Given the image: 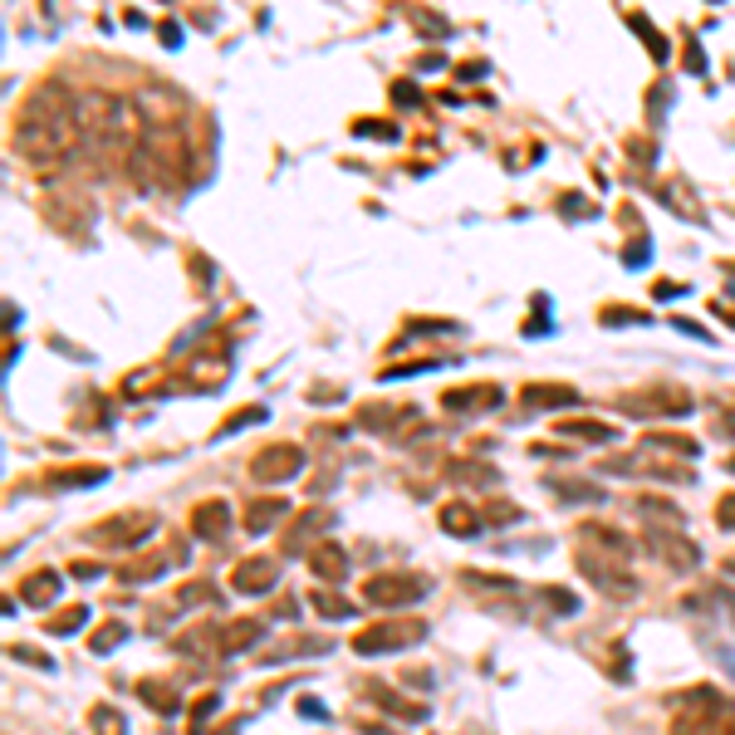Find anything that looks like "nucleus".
<instances>
[{
  "mask_svg": "<svg viewBox=\"0 0 735 735\" xmlns=\"http://www.w3.org/2000/svg\"><path fill=\"white\" fill-rule=\"evenodd\" d=\"M108 466H64V471H50L54 491H84V485H104Z\"/></svg>",
  "mask_w": 735,
  "mask_h": 735,
  "instance_id": "393cba45",
  "label": "nucleus"
},
{
  "mask_svg": "<svg viewBox=\"0 0 735 735\" xmlns=\"http://www.w3.org/2000/svg\"><path fill=\"white\" fill-rule=\"evenodd\" d=\"M358 137H383L388 143V137H398V128L392 123H358Z\"/></svg>",
  "mask_w": 735,
  "mask_h": 735,
  "instance_id": "49530a36",
  "label": "nucleus"
},
{
  "mask_svg": "<svg viewBox=\"0 0 735 735\" xmlns=\"http://www.w3.org/2000/svg\"><path fill=\"white\" fill-rule=\"evenodd\" d=\"M446 476H452V481H481V485H495V471H491V466H476V461H452V466H446Z\"/></svg>",
  "mask_w": 735,
  "mask_h": 735,
  "instance_id": "58836bf2",
  "label": "nucleus"
},
{
  "mask_svg": "<svg viewBox=\"0 0 735 735\" xmlns=\"http://www.w3.org/2000/svg\"><path fill=\"white\" fill-rule=\"evenodd\" d=\"M549 485H554L559 500H584V505H599L603 500L599 485H584V481H549Z\"/></svg>",
  "mask_w": 735,
  "mask_h": 735,
  "instance_id": "c9c22d12",
  "label": "nucleus"
},
{
  "mask_svg": "<svg viewBox=\"0 0 735 735\" xmlns=\"http://www.w3.org/2000/svg\"><path fill=\"white\" fill-rule=\"evenodd\" d=\"M618 407L628 417H686L692 412V392L682 388H642V392H623Z\"/></svg>",
  "mask_w": 735,
  "mask_h": 735,
  "instance_id": "0eeeda50",
  "label": "nucleus"
},
{
  "mask_svg": "<svg viewBox=\"0 0 735 735\" xmlns=\"http://www.w3.org/2000/svg\"><path fill=\"white\" fill-rule=\"evenodd\" d=\"M711 599L721 603V613H731V623H735V593H731V588H716Z\"/></svg>",
  "mask_w": 735,
  "mask_h": 735,
  "instance_id": "8fccbe9b",
  "label": "nucleus"
},
{
  "mask_svg": "<svg viewBox=\"0 0 735 735\" xmlns=\"http://www.w3.org/2000/svg\"><path fill=\"white\" fill-rule=\"evenodd\" d=\"M716 520H721V530H735V491L716 500Z\"/></svg>",
  "mask_w": 735,
  "mask_h": 735,
  "instance_id": "a18cd8bd",
  "label": "nucleus"
},
{
  "mask_svg": "<svg viewBox=\"0 0 735 735\" xmlns=\"http://www.w3.org/2000/svg\"><path fill=\"white\" fill-rule=\"evenodd\" d=\"M11 657H15V662H25V667H40V672H54V662L44 657V652H35V647H20V642H15V647H11Z\"/></svg>",
  "mask_w": 735,
  "mask_h": 735,
  "instance_id": "37998d69",
  "label": "nucleus"
},
{
  "mask_svg": "<svg viewBox=\"0 0 735 735\" xmlns=\"http://www.w3.org/2000/svg\"><path fill=\"white\" fill-rule=\"evenodd\" d=\"M716 431H721V437H731V441H735V412H721V417H716Z\"/></svg>",
  "mask_w": 735,
  "mask_h": 735,
  "instance_id": "3c124183",
  "label": "nucleus"
},
{
  "mask_svg": "<svg viewBox=\"0 0 735 735\" xmlns=\"http://www.w3.org/2000/svg\"><path fill=\"white\" fill-rule=\"evenodd\" d=\"M290 514V500L284 495H260V500L245 505V530L251 535H265V530H275V520H284Z\"/></svg>",
  "mask_w": 735,
  "mask_h": 735,
  "instance_id": "6ab92c4d",
  "label": "nucleus"
},
{
  "mask_svg": "<svg viewBox=\"0 0 735 735\" xmlns=\"http://www.w3.org/2000/svg\"><path fill=\"white\" fill-rule=\"evenodd\" d=\"M123 638H128V623L108 618V623H98V628H94V638H89V652H98V657H108V652H113Z\"/></svg>",
  "mask_w": 735,
  "mask_h": 735,
  "instance_id": "473e14b6",
  "label": "nucleus"
},
{
  "mask_svg": "<svg viewBox=\"0 0 735 735\" xmlns=\"http://www.w3.org/2000/svg\"><path fill=\"white\" fill-rule=\"evenodd\" d=\"M309 564H314L319 578H334V584H344L348 564H344V549L334 545V539H319L314 549H309Z\"/></svg>",
  "mask_w": 735,
  "mask_h": 735,
  "instance_id": "a878e982",
  "label": "nucleus"
},
{
  "mask_svg": "<svg viewBox=\"0 0 735 735\" xmlns=\"http://www.w3.org/2000/svg\"><path fill=\"white\" fill-rule=\"evenodd\" d=\"M84 623H89V608H84V603H69L64 613H50V618H44V632H54V638H69V632H79Z\"/></svg>",
  "mask_w": 735,
  "mask_h": 735,
  "instance_id": "c756f323",
  "label": "nucleus"
},
{
  "mask_svg": "<svg viewBox=\"0 0 735 735\" xmlns=\"http://www.w3.org/2000/svg\"><path fill=\"white\" fill-rule=\"evenodd\" d=\"M677 294H682V284H672V280L657 284V299H677Z\"/></svg>",
  "mask_w": 735,
  "mask_h": 735,
  "instance_id": "864d4df0",
  "label": "nucleus"
},
{
  "mask_svg": "<svg viewBox=\"0 0 735 735\" xmlns=\"http://www.w3.org/2000/svg\"><path fill=\"white\" fill-rule=\"evenodd\" d=\"M74 137H79V113L64 98V89H40L15 118V147L30 162H59L69 158Z\"/></svg>",
  "mask_w": 735,
  "mask_h": 735,
  "instance_id": "f257e3e1",
  "label": "nucleus"
},
{
  "mask_svg": "<svg viewBox=\"0 0 735 735\" xmlns=\"http://www.w3.org/2000/svg\"><path fill=\"white\" fill-rule=\"evenodd\" d=\"M299 711H305V716H314V721H319V716H324V706H319L314 696H299Z\"/></svg>",
  "mask_w": 735,
  "mask_h": 735,
  "instance_id": "603ef678",
  "label": "nucleus"
},
{
  "mask_svg": "<svg viewBox=\"0 0 735 735\" xmlns=\"http://www.w3.org/2000/svg\"><path fill=\"white\" fill-rule=\"evenodd\" d=\"M226 530H231V505L226 500H201L191 510V535L197 539H226Z\"/></svg>",
  "mask_w": 735,
  "mask_h": 735,
  "instance_id": "2eb2a0df",
  "label": "nucleus"
},
{
  "mask_svg": "<svg viewBox=\"0 0 735 735\" xmlns=\"http://www.w3.org/2000/svg\"><path fill=\"white\" fill-rule=\"evenodd\" d=\"M461 584H471V588H491V593H514V578H505V574H476V569H466Z\"/></svg>",
  "mask_w": 735,
  "mask_h": 735,
  "instance_id": "ea45409f",
  "label": "nucleus"
},
{
  "mask_svg": "<svg viewBox=\"0 0 735 735\" xmlns=\"http://www.w3.org/2000/svg\"><path fill=\"white\" fill-rule=\"evenodd\" d=\"M481 520H485V514H476L466 500L441 505V530H446V535H456V539H471L476 530H481Z\"/></svg>",
  "mask_w": 735,
  "mask_h": 735,
  "instance_id": "5701e85b",
  "label": "nucleus"
},
{
  "mask_svg": "<svg viewBox=\"0 0 735 735\" xmlns=\"http://www.w3.org/2000/svg\"><path fill=\"white\" fill-rule=\"evenodd\" d=\"M520 402H525L530 412H559V407H574L578 392L569 388V383H525V388H520Z\"/></svg>",
  "mask_w": 735,
  "mask_h": 735,
  "instance_id": "4468645a",
  "label": "nucleus"
},
{
  "mask_svg": "<svg viewBox=\"0 0 735 735\" xmlns=\"http://www.w3.org/2000/svg\"><path fill=\"white\" fill-rule=\"evenodd\" d=\"M672 706H677L672 735H735V716L716 686L682 692V696H672Z\"/></svg>",
  "mask_w": 735,
  "mask_h": 735,
  "instance_id": "f03ea898",
  "label": "nucleus"
},
{
  "mask_svg": "<svg viewBox=\"0 0 735 735\" xmlns=\"http://www.w3.org/2000/svg\"><path fill=\"white\" fill-rule=\"evenodd\" d=\"M270 412L265 407H241V412H231V417L216 427V437H236V431H245V427H255V422H265Z\"/></svg>",
  "mask_w": 735,
  "mask_h": 735,
  "instance_id": "e433bc0d",
  "label": "nucleus"
},
{
  "mask_svg": "<svg viewBox=\"0 0 735 735\" xmlns=\"http://www.w3.org/2000/svg\"><path fill=\"white\" fill-rule=\"evenodd\" d=\"M642 545H647V554H657L667 569H692L696 559H701V549L682 535V525H647L642 530Z\"/></svg>",
  "mask_w": 735,
  "mask_h": 735,
  "instance_id": "1a4fd4ad",
  "label": "nucleus"
},
{
  "mask_svg": "<svg viewBox=\"0 0 735 735\" xmlns=\"http://www.w3.org/2000/svg\"><path fill=\"white\" fill-rule=\"evenodd\" d=\"M603 324H647L642 309H603Z\"/></svg>",
  "mask_w": 735,
  "mask_h": 735,
  "instance_id": "c03bdc74",
  "label": "nucleus"
},
{
  "mask_svg": "<svg viewBox=\"0 0 735 735\" xmlns=\"http://www.w3.org/2000/svg\"><path fill=\"white\" fill-rule=\"evenodd\" d=\"M603 471H613V476H652V481H686L692 485V471L686 466H672V461H662V456H647V452H638V456H608L603 461Z\"/></svg>",
  "mask_w": 735,
  "mask_h": 735,
  "instance_id": "9d476101",
  "label": "nucleus"
},
{
  "mask_svg": "<svg viewBox=\"0 0 735 735\" xmlns=\"http://www.w3.org/2000/svg\"><path fill=\"white\" fill-rule=\"evenodd\" d=\"M69 574H74V578H84V584H89V578H98V574H104V564H94V559H74V569H69Z\"/></svg>",
  "mask_w": 735,
  "mask_h": 735,
  "instance_id": "de8ad7c7",
  "label": "nucleus"
},
{
  "mask_svg": "<svg viewBox=\"0 0 735 735\" xmlns=\"http://www.w3.org/2000/svg\"><path fill=\"white\" fill-rule=\"evenodd\" d=\"M89 721H94V735H128V721L113 711V706H94Z\"/></svg>",
  "mask_w": 735,
  "mask_h": 735,
  "instance_id": "4c0bfd02",
  "label": "nucleus"
},
{
  "mask_svg": "<svg viewBox=\"0 0 735 735\" xmlns=\"http://www.w3.org/2000/svg\"><path fill=\"white\" fill-rule=\"evenodd\" d=\"M363 696H368V701H378V706H388V711L402 716V721H427V706H422V701H407V696H398L392 686H383V682H368Z\"/></svg>",
  "mask_w": 735,
  "mask_h": 735,
  "instance_id": "4be33fe9",
  "label": "nucleus"
},
{
  "mask_svg": "<svg viewBox=\"0 0 735 735\" xmlns=\"http://www.w3.org/2000/svg\"><path fill=\"white\" fill-rule=\"evenodd\" d=\"M309 603H314L319 618H329V623H344V618H353V613H358L353 603L344 599V593H329V588H319V593H314Z\"/></svg>",
  "mask_w": 735,
  "mask_h": 735,
  "instance_id": "7c9ffc66",
  "label": "nucleus"
},
{
  "mask_svg": "<svg viewBox=\"0 0 735 735\" xmlns=\"http://www.w3.org/2000/svg\"><path fill=\"white\" fill-rule=\"evenodd\" d=\"M716 657H721V662H725V672L735 677V652H731V647H716Z\"/></svg>",
  "mask_w": 735,
  "mask_h": 735,
  "instance_id": "6e6d98bb",
  "label": "nucleus"
},
{
  "mask_svg": "<svg viewBox=\"0 0 735 735\" xmlns=\"http://www.w3.org/2000/svg\"><path fill=\"white\" fill-rule=\"evenodd\" d=\"M505 392L495 388V383H466V388H446L441 392V407L446 412H461V417H471V412H491L500 407Z\"/></svg>",
  "mask_w": 735,
  "mask_h": 735,
  "instance_id": "9b49d317",
  "label": "nucleus"
},
{
  "mask_svg": "<svg viewBox=\"0 0 735 735\" xmlns=\"http://www.w3.org/2000/svg\"><path fill=\"white\" fill-rule=\"evenodd\" d=\"M402 422H417V412L412 407H392V402H378V407L358 412V427H368V431H388V427H402Z\"/></svg>",
  "mask_w": 735,
  "mask_h": 735,
  "instance_id": "bb28decb",
  "label": "nucleus"
},
{
  "mask_svg": "<svg viewBox=\"0 0 735 735\" xmlns=\"http://www.w3.org/2000/svg\"><path fill=\"white\" fill-rule=\"evenodd\" d=\"M427 588L431 584L422 574H368L363 578V603H378V608H402V603H417Z\"/></svg>",
  "mask_w": 735,
  "mask_h": 735,
  "instance_id": "423d86ee",
  "label": "nucleus"
},
{
  "mask_svg": "<svg viewBox=\"0 0 735 735\" xmlns=\"http://www.w3.org/2000/svg\"><path fill=\"white\" fill-rule=\"evenodd\" d=\"M642 446H657V452H667V456H686V461H692V456L701 452V446H696L692 437H677V431H652V437L642 441Z\"/></svg>",
  "mask_w": 735,
  "mask_h": 735,
  "instance_id": "2f4dec72",
  "label": "nucleus"
},
{
  "mask_svg": "<svg viewBox=\"0 0 735 735\" xmlns=\"http://www.w3.org/2000/svg\"><path fill=\"white\" fill-rule=\"evenodd\" d=\"M329 525H334V514L319 510V505H314V510H305V514H294V525L284 530V549H290V554H294V549H309V539H319Z\"/></svg>",
  "mask_w": 735,
  "mask_h": 735,
  "instance_id": "dca6fc26",
  "label": "nucleus"
},
{
  "mask_svg": "<svg viewBox=\"0 0 735 735\" xmlns=\"http://www.w3.org/2000/svg\"><path fill=\"white\" fill-rule=\"evenodd\" d=\"M275 613H280V618H299V603L284 599V603H275Z\"/></svg>",
  "mask_w": 735,
  "mask_h": 735,
  "instance_id": "5fc2aeb1",
  "label": "nucleus"
},
{
  "mask_svg": "<svg viewBox=\"0 0 735 735\" xmlns=\"http://www.w3.org/2000/svg\"><path fill=\"white\" fill-rule=\"evenodd\" d=\"M466 735H471V731H466Z\"/></svg>",
  "mask_w": 735,
  "mask_h": 735,
  "instance_id": "13d9d810",
  "label": "nucleus"
},
{
  "mask_svg": "<svg viewBox=\"0 0 735 735\" xmlns=\"http://www.w3.org/2000/svg\"><path fill=\"white\" fill-rule=\"evenodd\" d=\"M299 471H305V446H294V441H275V446L255 452V461H251V481H260V485L294 481Z\"/></svg>",
  "mask_w": 735,
  "mask_h": 735,
  "instance_id": "6e6552de",
  "label": "nucleus"
},
{
  "mask_svg": "<svg viewBox=\"0 0 735 735\" xmlns=\"http://www.w3.org/2000/svg\"><path fill=\"white\" fill-rule=\"evenodd\" d=\"M167 603H172L177 613H182V608H206V603H220V588L211 584V578H191V584H182Z\"/></svg>",
  "mask_w": 735,
  "mask_h": 735,
  "instance_id": "cd10ccee",
  "label": "nucleus"
},
{
  "mask_svg": "<svg viewBox=\"0 0 735 735\" xmlns=\"http://www.w3.org/2000/svg\"><path fill=\"white\" fill-rule=\"evenodd\" d=\"M559 437H569V441H599V446H613V441H618V427H613V422H593V417H564V422H559Z\"/></svg>",
  "mask_w": 735,
  "mask_h": 735,
  "instance_id": "aec40b11",
  "label": "nucleus"
},
{
  "mask_svg": "<svg viewBox=\"0 0 735 735\" xmlns=\"http://www.w3.org/2000/svg\"><path fill=\"white\" fill-rule=\"evenodd\" d=\"M725 471H731V476H735V456H725Z\"/></svg>",
  "mask_w": 735,
  "mask_h": 735,
  "instance_id": "4d7b16f0",
  "label": "nucleus"
},
{
  "mask_svg": "<svg viewBox=\"0 0 735 735\" xmlns=\"http://www.w3.org/2000/svg\"><path fill=\"white\" fill-rule=\"evenodd\" d=\"M514 520H520V505H510V500L485 505V525H514Z\"/></svg>",
  "mask_w": 735,
  "mask_h": 735,
  "instance_id": "a19ab883",
  "label": "nucleus"
},
{
  "mask_svg": "<svg viewBox=\"0 0 735 735\" xmlns=\"http://www.w3.org/2000/svg\"><path fill=\"white\" fill-rule=\"evenodd\" d=\"M427 638V623L422 618H383V623H368L363 632L353 638L358 657H383V652H402V647H417Z\"/></svg>",
  "mask_w": 735,
  "mask_h": 735,
  "instance_id": "7ed1b4c3",
  "label": "nucleus"
},
{
  "mask_svg": "<svg viewBox=\"0 0 735 735\" xmlns=\"http://www.w3.org/2000/svg\"><path fill=\"white\" fill-rule=\"evenodd\" d=\"M535 599L545 603L549 613H578V593L574 588H559V584H545V588H535Z\"/></svg>",
  "mask_w": 735,
  "mask_h": 735,
  "instance_id": "72a5a7b5",
  "label": "nucleus"
},
{
  "mask_svg": "<svg viewBox=\"0 0 735 735\" xmlns=\"http://www.w3.org/2000/svg\"><path fill=\"white\" fill-rule=\"evenodd\" d=\"M133 692L143 696L152 711H162V716H177V706H182V692L172 682H158V677H147V682H133Z\"/></svg>",
  "mask_w": 735,
  "mask_h": 735,
  "instance_id": "b1692460",
  "label": "nucleus"
},
{
  "mask_svg": "<svg viewBox=\"0 0 735 735\" xmlns=\"http://www.w3.org/2000/svg\"><path fill=\"white\" fill-rule=\"evenodd\" d=\"M152 530H158L152 510H123V514L98 520V525L84 530V535H89V545H98V549H133V545H143Z\"/></svg>",
  "mask_w": 735,
  "mask_h": 735,
  "instance_id": "20e7f679",
  "label": "nucleus"
},
{
  "mask_svg": "<svg viewBox=\"0 0 735 735\" xmlns=\"http://www.w3.org/2000/svg\"><path fill=\"white\" fill-rule=\"evenodd\" d=\"M632 510L638 514H657V520H667V525H682V510H677L672 500H657V495H638Z\"/></svg>",
  "mask_w": 735,
  "mask_h": 735,
  "instance_id": "f704fd0d",
  "label": "nucleus"
},
{
  "mask_svg": "<svg viewBox=\"0 0 735 735\" xmlns=\"http://www.w3.org/2000/svg\"><path fill=\"white\" fill-rule=\"evenodd\" d=\"M578 539H584V545H603V549H613L618 559H628V554H632L628 535H618V530H608V525H584V530H578Z\"/></svg>",
  "mask_w": 735,
  "mask_h": 735,
  "instance_id": "c85d7f7f",
  "label": "nucleus"
},
{
  "mask_svg": "<svg viewBox=\"0 0 735 735\" xmlns=\"http://www.w3.org/2000/svg\"><path fill=\"white\" fill-rule=\"evenodd\" d=\"M260 638H265V623H260V618H231V623H220V652H226V657H236V652L255 647Z\"/></svg>",
  "mask_w": 735,
  "mask_h": 735,
  "instance_id": "f3484780",
  "label": "nucleus"
},
{
  "mask_svg": "<svg viewBox=\"0 0 735 735\" xmlns=\"http://www.w3.org/2000/svg\"><path fill=\"white\" fill-rule=\"evenodd\" d=\"M182 554H187V545L172 539V545L158 549V554H143V559H133V564H123L118 569V578H123V584H152V578H162L172 569V559H182Z\"/></svg>",
  "mask_w": 735,
  "mask_h": 735,
  "instance_id": "f8f14e48",
  "label": "nucleus"
},
{
  "mask_svg": "<svg viewBox=\"0 0 735 735\" xmlns=\"http://www.w3.org/2000/svg\"><path fill=\"white\" fill-rule=\"evenodd\" d=\"M220 706V692H206V696H197V706H191V735H201V725H206V716Z\"/></svg>",
  "mask_w": 735,
  "mask_h": 735,
  "instance_id": "79ce46f5",
  "label": "nucleus"
},
{
  "mask_svg": "<svg viewBox=\"0 0 735 735\" xmlns=\"http://www.w3.org/2000/svg\"><path fill=\"white\" fill-rule=\"evenodd\" d=\"M280 584V564L275 559H241L231 569V588L236 593H270Z\"/></svg>",
  "mask_w": 735,
  "mask_h": 735,
  "instance_id": "ddd939ff",
  "label": "nucleus"
},
{
  "mask_svg": "<svg viewBox=\"0 0 735 735\" xmlns=\"http://www.w3.org/2000/svg\"><path fill=\"white\" fill-rule=\"evenodd\" d=\"M642 260H652V241H632L628 245V265H642Z\"/></svg>",
  "mask_w": 735,
  "mask_h": 735,
  "instance_id": "09e8293b",
  "label": "nucleus"
},
{
  "mask_svg": "<svg viewBox=\"0 0 735 735\" xmlns=\"http://www.w3.org/2000/svg\"><path fill=\"white\" fill-rule=\"evenodd\" d=\"M329 647H334V642H324V638H284V642H275V647H260V662L275 667V662H290V657H324Z\"/></svg>",
  "mask_w": 735,
  "mask_h": 735,
  "instance_id": "a211bd4d",
  "label": "nucleus"
},
{
  "mask_svg": "<svg viewBox=\"0 0 735 735\" xmlns=\"http://www.w3.org/2000/svg\"><path fill=\"white\" fill-rule=\"evenodd\" d=\"M59 569H35L30 578L20 584V603H35V608H44V603H59Z\"/></svg>",
  "mask_w": 735,
  "mask_h": 735,
  "instance_id": "412c9836",
  "label": "nucleus"
},
{
  "mask_svg": "<svg viewBox=\"0 0 735 735\" xmlns=\"http://www.w3.org/2000/svg\"><path fill=\"white\" fill-rule=\"evenodd\" d=\"M578 574L599 588V593H608L613 603H632L638 599V578L623 569V559H613L608 564V559H599V554H588L584 549V554H578Z\"/></svg>",
  "mask_w": 735,
  "mask_h": 735,
  "instance_id": "39448f33",
  "label": "nucleus"
}]
</instances>
